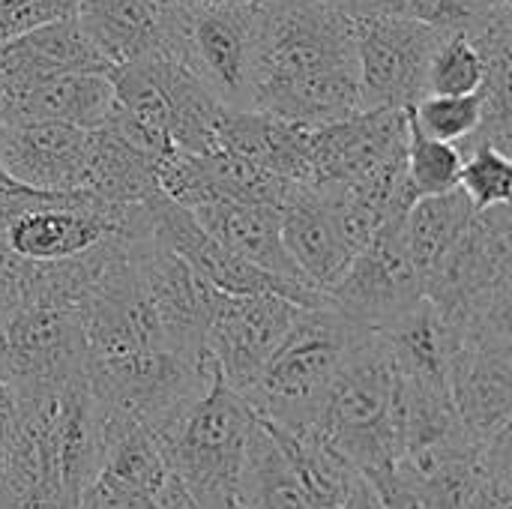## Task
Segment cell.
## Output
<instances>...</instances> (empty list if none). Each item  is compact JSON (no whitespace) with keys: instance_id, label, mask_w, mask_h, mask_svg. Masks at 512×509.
<instances>
[{"instance_id":"4","label":"cell","mask_w":512,"mask_h":509,"mask_svg":"<svg viewBox=\"0 0 512 509\" xmlns=\"http://www.w3.org/2000/svg\"><path fill=\"white\" fill-rule=\"evenodd\" d=\"M426 300L441 312L450 333L512 312V213L510 204L474 210L462 240L423 282Z\"/></svg>"},{"instance_id":"23","label":"cell","mask_w":512,"mask_h":509,"mask_svg":"<svg viewBox=\"0 0 512 509\" xmlns=\"http://www.w3.org/2000/svg\"><path fill=\"white\" fill-rule=\"evenodd\" d=\"M243 509H324L297 477L294 465L282 453L279 441L258 420L249 438L243 477H240Z\"/></svg>"},{"instance_id":"7","label":"cell","mask_w":512,"mask_h":509,"mask_svg":"<svg viewBox=\"0 0 512 509\" xmlns=\"http://www.w3.org/2000/svg\"><path fill=\"white\" fill-rule=\"evenodd\" d=\"M174 45L201 81L228 105L252 108L255 75V0L219 6H180Z\"/></svg>"},{"instance_id":"17","label":"cell","mask_w":512,"mask_h":509,"mask_svg":"<svg viewBox=\"0 0 512 509\" xmlns=\"http://www.w3.org/2000/svg\"><path fill=\"white\" fill-rule=\"evenodd\" d=\"M75 21L99 54L117 66L174 45L177 9L171 0H78Z\"/></svg>"},{"instance_id":"29","label":"cell","mask_w":512,"mask_h":509,"mask_svg":"<svg viewBox=\"0 0 512 509\" xmlns=\"http://www.w3.org/2000/svg\"><path fill=\"white\" fill-rule=\"evenodd\" d=\"M495 3L486 0H402V15L441 33H468ZM507 6V3H501Z\"/></svg>"},{"instance_id":"26","label":"cell","mask_w":512,"mask_h":509,"mask_svg":"<svg viewBox=\"0 0 512 509\" xmlns=\"http://www.w3.org/2000/svg\"><path fill=\"white\" fill-rule=\"evenodd\" d=\"M462 171L459 189L471 201L474 210H486L495 204H510L512 159L510 153L486 144V141H459Z\"/></svg>"},{"instance_id":"19","label":"cell","mask_w":512,"mask_h":509,"mask_svg":"<svg viewBox=\"0 0 512 509\" xmlns=\"http://www.w3.org/2000/svg\"><path fill=\"white\" fill-rule=\"evenodd\" d=\"M114 114V90L108 72H69L33 84L9 99H0L3 117L60 120L78 129H99Z\"/></svg>"},{"instance_id":"11","label":"cell","mask_w":512,"mask_h":509,"mask_svg":"<svg viewBox=\"0 0 512 509\" xmlns=\"http://www.w3.org/2000/svg\"><path fill=\"white\" fill-rule=\"evenodd\" d=\"M450 393L462 423L477 438L510 429L512 333L510 324L471 327L453 336Z\"/></svg>"},{"instance_id":"33","label":"cell","mask_w":512,"mask_h":509,"mask_svg":"<svg viewBox=\"0 0 512 509\" xmlns=\"http://www.w3.org/2000/svg\"><path fill=\"white\" fill-rule=\"evenodd\" d=\"M156 509H201L195 504V498L186 492V486L168 471V477H165V483H162V489H159V495H156Z\"/></svg>"},{"instance_id":"2","label":"cell","mask_w":512,"mask_h":509,"mask_svg":"<svg viewBox=\"0 0 512 509\" xmlns=\"http://www.w3.org/2000/svg\"><path fill=\"white\" fill-rule=\"evenodd\" d=\"M255 423V411L216 369L207 393L156 438L168 471L201 509H243L240 477Z\"/></svg>"},{"instance_id":"12","label":"cell","mask_w":512,"mask_h":509,"mask_svg":"<svg viewBox=\"0 0 512 509\" xmlns=\"http://www.w3.org/2000/svg\"><path fill=\"white\" fill-rule=\"evenodd\" d=\"M135 276L171 342L186 357H207V324L216 288L153 234L129 237Z\"/></svg>"},{"instance_id":"20","label":"cell","mask_w":512,"mask_h":509,"mask_svg":"<svg viewBox=\"0 0 512 509\" xmlns=\"http://www.w3.org/2000/svg\"><path fill=\"white\" fill-rule=\"evenodd\" d=\"M252 108L309 129L348 120L363 111L357 66H342L309 78L261 87L252 99Z\"/></svg>"},{"instance_id":"14","label":"cell","mask_w":512,"mask_h":509,"mask_svg":"<svg viewBox=\"0 0 512 509\" xmlns=\"http://www.w3.org/2000/svg\"><path fill=\"white\" fill-rule=\"evenodd\" d=\"M69 72H111L75 15L0 39V99Z\"/></svg>"},{"instance_id":"6","label":"cell","mask_w":512,"mask_h":509,"mask_svg":"<svg viewBox=\"0 0 512 509\" xmlns=\"http://www.w3.org/2000/svg\"><path fill=\"white\" fill-rule=\"evenodd\" d=\"M0 372L15 396L87 378V342L75 303L27 294L0 315Z\"/></svg>"},{"instance_id":"30","label":"cell","mask_w":512,"mask_h":509,"mask_svg":"<svg viewBox=\"0 0 512 509\" xmlns=\"http://www.w3.org/2000/svg\"><path fill=\"white\" fill-rule=\"evenodd\" d=\"M72 509H156V498L123 486L108 474H96Z\"/></svg>"},{"instance_id":"37","label":"cell","mask_w":512,"mask_h":509,"mask_svg":"<svg viewBox=\"0 0 512 509\" xmlns=\"http://www.w3.org/2000/svg\"><path fill=\"white\" fill-rule=\"evenodd\" d=\"M3 309H6V300L0 297V315H3Z\"/></svg>"},{"instance_id":"35","label":"cell","mask_w":512,"mask_h":509,"mask_svg":"<svg viewBox=\"0 0 512 509\" xmlns=\"http://www.w3.org/2000/svg\"><path fill=\"white\" fill-rule=\"evenodd\" d=\"M180 6H219V3H234V0H171Z\"/></svg>"},{"instance_id":"13","label":"cell","mask_w":512,"mask_h":509,"mask_svg":"<svg viewBox=\"0 0 512 509\" xmlns=\"http://www.w3.org/2000/svg\"><path fill=\"white\" fill-rule=\"evenodd\" d=\"M90 156V129L60 120L3 117L0 165L3 171L39 192H84Z\"/></svg>"},{"instance_id":"21","label":"cell","mask_w":512,"mask_h":509,"mask_svg":"<svg viewBox=\"0 0 512 509\" xmlns=\"http://www.w3.org/2000/svg\"><path fill=\"white\" fill-rule=\"evenodd\" d=\"M156 156L144 153L108 123L90 129V156L84 192L105 204H150L162 195Z\"/></svg>"},{"instance_id":"15","label":"cell","mask_w":512,"mask_h":509,"mask_svg":"<svg viewBox=\"0 0 512 509\" xmlns=\"http://www.w3.org/2000/svg\"><path fill=\"white\" fill-rule=\"evenodd\" d=\"M279 231L294 264L324 294L357 255L342 234L330 204L309 183H297L279 204Z\"/></svg>"},{"instance_id":"9","label":"cell","mask_w":512,"mask_h":509,"mask_svg":"<svg viewBox=\"0 0 512 509\" xmlns=\"http://www.w3.org/2000/svg\"><path fill=\"white\" fill-rule=\"evenodd\" d=\"M354 27L363 111L411 108L423 96L429 60L444 33L399 15L360 18Z\"/></svg>"},{"instance_id":"25","label":"cell","mask_w":512,"mask_h":509,"mask_svg":"<svg viewBox=\"0 0 512 509\" xmlns=\"http://www.w3.org/2000/svg\"><path fill=\"white\" fill-rule=\"evenodd\" d=\"M486 75V63L480 48L468 33H444L429 69L423 96H465L477 93Z\"/></svg>"},{"instance_id":"34","label":"cell","mask_w":512,"mask_h":509,"mask_svg":"<svg viewBox=\"0 0 512 509\" xmlns=\"http://www.w3.org/2000/svg\"><path fill=\"white\" fill-rule=\"evenodd\" d=\"M342 509H384V504H381V498H378L375 486H372L366 477H360V480L354 483V489L348 492V498H345Z\"/></svg>"},{"instance_id":"24","label":"cell","mask_w":512,"mask_h":509,"mask_svg":"<svg viewBox=\"0 0 512 509\" xmlns=\"http://www.w3.org/2000/svg\"><path fill=\"white\" fill-rule=\"evenodd\" d=\"M462 150L459 144L438 141L414 126L408 117V147H405V174L414 198L444 195L459 186Z\"/></svg>"},{"instance_id":"16","label":"cell","mask_w":512,"mask_h":509,"mask_svg":"<svg viewBox=\"0 0 512 509\" xmlns=\"http://www.w3.org/2000/svg\"><path fill=\"white\" fill-rule=\"evenodd\" d=\"M216 147L252 165L312 186V129L258 108H225L216 126Z\"/></svg>"},{"instance_id":"10","label":"cell","mask_w":512,"mask_h":509,"mask_svg":"<svg viewBox=\"0 0 512 509\" xmlns=\"http://www.w3.org/2000/svg\"><path fill=\"white\" fill-rule=\"evenodd\" d=\"M303 309L279 294H213L204 345L231 390L243 393L255 381Z\"/></svg>"},{"instance_id":"32","label":"cell","mask_w":512,"mask_h":509,"mask_svg":"<svg viewBox=\"0 0 512 509\" xmlns=\"http://www.w3.org/2000/svg\"><path fill=\"white\" fill-rule=\"evenodd\" d=\"M333 9L345 12L348 18H381V15H402V0H324Z\"/></svg>"},{"instance_id":"8","label":"cell","mask_w":512,"mask_h":509,"mask_svg":"<svg viewBox=\"0 0 512 509\" xmlns=\"http://www.w3.org/2000/svg\"><path fill=\"white\" fill-rule=\"evenodd\" d=\"M402 219H387L327 288L330 309L366 330H387L426 297L423 276L405 246Z\"/></svg>"},{"instance_id":"36","label":"cell","mask_w":512,"mask_h":509,"mask_svg":"<svg viewBox=\"0 0 512 509\" xmlns=\"http://www.w3.org/2000/svg\"><path fill=\"white\" fill-rule=\"evenodd\" d=\"M6 189H24L21 183H15L6 171H3V165H0V192H6Z\"/></svg>"},{"instance_id":"27","label":"cell","mask_w":512,"mask_h":509,"mask_svg":"<svg viewBox=\"0 0 512 509\" xmlns=\"http://www.w3.org/2000/svg\"><path fill=\"white\" fill-rule=\"evenodd\" d=\"M408 117L414 126L438 141L459 144L471 138L480 123H483V96L465 93V96H420L411 108Z\"/></svg>"},{"instance_id":"22","label":"cell","mask_w":512,"mask_h":509,"mask_svg":"<svg viewBox=\"0 0 512 509\" xmlns=\"http://www.w3.org/2000/svg\"><path fill=\"white\" fill-rule=\"evenodd\" d=\"M471 216H474V207L459 186L444 195L417 198L408 207L402 219V234L423 282L444 264V258L462 240Z\"/></svg>"},{"instance_id":"5","label":"cell","mask_w":512,"mask_h":509,"mask_svg":"<svg viewBox=\"0 0 512 509\" xmlns=\"http://www.w3.org/2000/svg\"><path fill=\"white\" fill-rule=\"evenodd\" d=\"M357 66L354 18L324 0H255V75L261 87Z\"/></svg>"},{"instance_id":"1","label":"cell","mask_w":512,"mask_h":509,"mask_svg":"<svg viewBox=\"0 0 512 509\" xmlns=\"http://www.w3.org/2000/svg\"><path fill=\"white\" fill-rule=\"evenodd\" d=\"M312 429L324 435L366 480L387 474L402 462V381L381 330L360 327L354 333Z\"/></svg>"},{"instance_id":"28","label":"cell","mask_w":512,"mask_h":509,"mask_svg":"<svg viewBox=\"0 0 512 509\" xmlns=\"http://www.w3.org/2000/svg\"><path fill=\"white\" fill-rule=\"evenodd\" d=\"M510 429L483 441L480 450V480L468 509H512L510 486Z\"/></svg>"},{"instance_id":"3","label":"cell","mask_w":512,"mask_h":509,"mask_svg":"<svg viewBox=\"0 0 512 509\" xmlns=\"http://www.w3.org/2000/svg\"><path fill=\"white\" fill-rule=\"evenodd\" d=\"M360 324L330 306L303 309L291 333L240 393L258 420L279 429H312Z\"/></svg>"},{"instance_id":"31","label":"cell","mask_w":512,"mask_h":509,"mask_svg":"<svg viewBox=\"0 0 512 509\" xmlns=\"http://www.w3.org/2000/svg\"><path fill=\"white\" fill-rule=\"evenodd\" d=\"M369 483L375 486V492H378V498H381L384 509H426L423 504H420V498L411 492V486L399 477V471H396V468H393V471H387V474L372 477Z\"/></svg>"},{"instance_id":"18","label":"cell","mask_w":512,"mask_h":509,"mask_svg":"<svg viewBox=\"0 0 512 509\" xmlns=\"http://www.w3.org/2000/svg\"><path fill=\"white\" fill-rule=\"evenodd\" d=\"M198 225L204 231H210L222 246H228L231 252H237L240 258H246L249 264L303 285V288H315L303 270L294 264V258L288 255L285 243H282V231H279V207L273 204H255V201H228V198H216L207 204H198L189 210ZM321 291V288H315Z\"/></svg>"}]
</instances>
